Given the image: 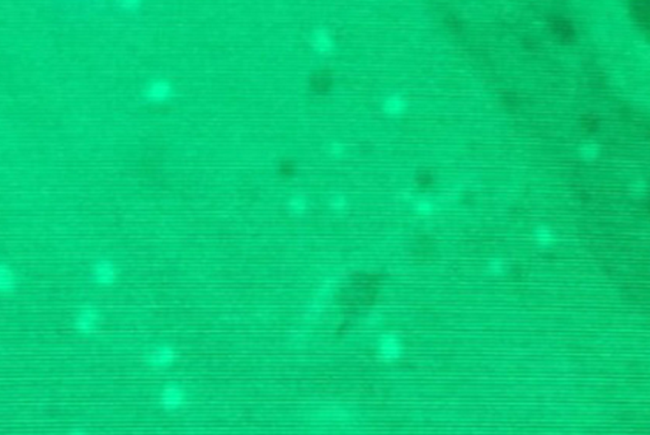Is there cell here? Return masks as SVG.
Listing matches in <instances>:
<instances>
[{
  "label": "cell",
  "mask_w": 650,
  "mask_h": 435,
  "mask_svg": "<svg viewBox=\"0 0 650 435\" xmlns=\"http://www.w3.org/2000/svg\"><path fill=\"white\" fill-rule=\"evenodd\" d=\"M507 263L501 257H493L487 263V272L493 277H502L507 272Z\"/></svg>",
  "instance_id": "17"
},
{
  "label": "cell",
  "mask_w": 650,
  "mask_h": 435,
  "mask_svg": "<svg viewBox=\"0 0 650 435\" xmlns=\"http://www.w3.org/2000/svg\"><path fill=\"white\" fill-rule=\"evenodd\" d=\"M177 96V87L168 78H153L142 87V97L149 105H167Z\"/></svg>",
  "instance_id": "1"
},
{
  "label": "cell",
  "mask_w": 650,
  "mask_h": 435,
  "mask_svg": "<svg viewBox=\"0 0 650 435\" xmlns=\"http://www.w3.org/2000/svg\"><path fill=\"white\" fill-rule=\"evenodd\" d=\"M18 286L15 270L7 264H0V294H10Z\"/></svg>",
  "instance_id": "11"
},
{
  "label": "cell",
  "mask_w": 650,
  "mask_h": 435,
  "mask_svg": "<svg viewBox=\"0 0 650 435\" xmlns=\"http://www.w3.org/2000/svg\"><path fill=\"white\" fill-rule=\"evenodd\" d=\"M532 239L538 247L549 249V247H552L557 243L558 236H557L555 230L552 227L545 226V224H540V226H536L532 230Z\"/></svg>",
  "instance_id": "10"
},
{
  "label": "cell",
  "mask_w": 650,
  "mask_h": 435,
  "mask_svg": "<svg viewBox=\"0 0 650 435\" xmlns=\"http://www.w3.org/2000/svg\"><path fill=\"white\" fill-rule=\"evenodd\" d=\"M286 209L290 214L303 216L310 209V200L304 193H294L286 201Z\"/></svg>",
  "instance_id": "13"
},
{
  "label": "cell",
  "mask_w": 650,
  "mask_h": 435,
  "mask_svg": "<svg viewBox=\"0 0 650 435\" xmlns=\"http://www.w3.org/2000/svg\"><path fill=\"white\" fill-rule=\"evenodd\" d=\"M380 110L388 117H400L408 112L409 101L400 93H390L382 98Z\"/></svg>",
  "instance_id": "9"
},
{
  "label": "cell",
  "mask_w": 650,
  "mask_h": 435,
  "mask_svg": "<svg viewBox=\"0 0 650 435\" xmlns=\"http://www.w3.org/2000/svg\"><path fill=\"white\" fill-rule=\"evenodd\" d=\"M119 6H120L123 10H128V12H136L139 10L140 7L142 6V1H137V0H125V1H119Z\"/></svg>",
  "instance_id": "19"
},
{
  "label": "cell",
  "mask_w": 650,
  "mask_h": 435,
  "mask_svg": "<svg viewBox=\"0 0 650 435\" xmlns=\"http://www.w3.org/2000/svg\"><path fill=\"white\" fill-rule=\"evenodd\" d=\"M578 156L586 162H594L601 156V147L594 142H583L578 147Z\"/></svg>",
  "instance_id": "15"
},
{
  "label": "cell",
  "mask_w": 650,
  "mask_h": 435,
  "mask_svg": "<svg viewBox=\"0 0 650 435\" xmlns=\"http://www.w3.org/2000/svg\"><path fill=\"white\" fill-rule=\"evenodd\" d=\"M178 357H179V353L176 346H173L172 344H158L145 353L144 363L151 369L162 371V369H168L177 363Z\"/></svg>",
  "instance_id": "3"
},
{
  "label": "cell",
  "mask_w": 650,
  "mask_h": 435,
  "mask_svg": "<svg viewBox=\"0 0 650 435\" xmlns=\"http://www.w3.org/2000/svg\"><path fill=\"white\" fill-rule=\"evenodd\" d=\"M337 279L334 277H329V278L324 279L320 286H318V289L314 293L312 298H311L310 302H309V306H308V311L306 314L311 318H315L318 317L319 314H322L324 311L329 300H332L334 293H335V288H337Z\"/></svg>",
  "instance_id": "6"
},
{
  "label": "cell",
  "mask_w": 650,
  "mask_h": 435,
  "mask_svg": "<svg viewBox=\"0 0 650 435\" xmlns=\"http://www.w3.org/2000/svg\"><path fill=\"white\" fill-rule=\"evenodd\" d=\"M309 45L312 52L319 57H331L337 51V40L332 31L324 26L311 29Z\"/></svg>",
  "instance_id": "7"
},
{
  "label": "cell",
  "mask_w": 650,
  "mask_h": 435,
  "mask_svg": "<svg viewBox=\"0 0 650 435\" xmlns=\"http://www.w3.org/2000/svg\"><path fill=\"white\" fill-rule=\"evenodd\" d=\"M73 435H84V433L83 432H75Z\"/></svg>",
  "instance_id": "21"
},
{
  "label": "cell",
  "mask_w": 650,
  "mask_h": 435,
  "mask_svg": "<svg viewBox=\"0 0 650 435\" xmlns=\"http://www.w3.org/2000/svg\"><path fill=\"white\" fill-rule=\"evenodd\" d=\"M411 207H413V212L418 215H422V216H428V215L434 214L436 210H437V204L436 201L430 199V198H417L411 202Z\"/></svg>",
  "instance_id": "14"
},
{
  "label": "cell",
  "mask_w": 650,
  "mask_h": 435,
  "mask_svg": "<svg viewBox=\"0 0 650 435\" xmlns=\"http://www.w3.org/2000/svg\"><path fill=\"white\" fill-rule=\"evenodd\" d=\"M318 419L331 421H347L354 418V413L346 407L331 406L320 408L315 413Z\"/></svg>",
  "instance_id": "12"
},
{
  "label": "cell",
  "mask_w": 650,
  "mask_h": 435,
  "mask_svg": "<svg viewBox=\"0 0 650 435\" xmlns=\"http://www.w3.org/2000/svg\"><path fill=\"white\" fill-rule=\"evenodd\" d=\"M103 323V314L100 309L93 304L82 306L74 314L73 327L83 336H92L98 332Z\"/></svg>",
  "instance_id": "2"
},
{
  "label": "cell",
  "mask_w": 650,
  "mask_h": 435,
  "mask_svg": "<svg viewBox=\"0 0 650 435\" xmlns=\"http://www.w3.org/2000/svg\"><path fill=\"white\" fill-rule=\"evenodd\" d=\"M405 345L400 336L386 332L382 334L376 341V354L385 363H394L403 357Z\"/></svg>",
  "instance_id": "4"
},
{
  "label": "cell",
  "mask_w": 650,
  "mask_h": 435,
  "mask_svg": "<svg viewBox=\"0 0 650 435\" xmlns=\"http://www.w3.org/2000/svg\"><path fill=\"white\" fill-rule=\"evenodd\" d=\"M645 190H647V184L642 179H637L635 182H633V185H631L633 193H644Z\"/></svg>",
  "instance_id": "20"
},
{
  "label": "cell",
  "mask_w": 650,
  "mask_h": 435,
  "mask_svg": "<svg viewBox=\"0 0 650 435\" xmlns=\"http://www.w3.org/2000/svg\"><path fill=\"white\" fill-rule=\"evenodd\" d=\"M120 277V270L112 260L100 258L92 266L93 281L99 286H112L117 283Z\"/></svg>",
  "instance_id": "8"
},
{
  "label": "cell",
  "mask_w": 650,
  "mask_h": 435,
  "mask_svg": "<svg viewBox=\"0 0 650 435\" xmlns=\"http://www.w3.org/2000/svg\"><path fill=\"white\" fill-rule=\"evenodd\" d=\"M325 152L333 158H342L347 153V145L340 140H332L326 144Z\"/></svg>",
  "instance_id": "18"
},
{
  "label": "cell",
  "mask_w": 650,
  "mask_h": 435,
  "mask_svg": "<svg viewBox=\"0 0 650 435\" xmlns=\"http://www.w3.org/2000/svg\"><path fill=\"white\" fill-rule=\"evenodd\" d=\"M159 404L167 411H178L183 408L188 402V391L184 385L177 382H170L162 385L159 392Z\"/></svg>",
  "instance_id": "5"
},
{
  "label": "cell",
  "mask_w": 650,
  "mask_h": 435,
  "mask_svg": "<svg viewBox=\"0 0 650 435\" xmlns=\"http://www.w3.org/2000/svg\"><path fill=\"white\" fill-rule=\"evenodd\" d=\"M328 207L335 214H343L349 207V200L345 193H333L328 199Z\"/></svg>",
  "instance_id": "16"
}]
</instances>
